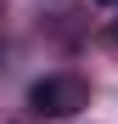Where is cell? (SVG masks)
Returning a JSON list of instances; mask_svg holds the SVG:
<instances>
[{
	"instance_id": "obj_1",
	"label": "cell",
	"mask_w": 118,
	"mask_h": 124,
	"mask_svg": "<svg viewBox=\"0 0 118 124\" xmlns=\"http://www.w3.org/2000/svg\"><path fill=\"white\" fill-rule=\"evenodd\" d=\"M28 107L39 118H73L79 107H90V85L79 73H45V79H34Z\"/></svg>"
},
{
	"instance_id": "obj_2",
	"label": "cell",
	"mask_w": 118,
	"mask_h": 124,
	"mask_svg": "<svg viewBox=\"0 0 118 124\" xmlns=\"http://www.w3.org/2000/svg\"><path fill=\"white\" fill-rule=\"evenodd\" d=\"M112 45H118V17H112Z\"/></svg>"
},
{
	"instance_id": "obj_3",
	"label": "cell",
	"mask_w": 118,
	"mask_h": 124,
	"mask_svg": "<svg viewBox=\"0 0 118 124\" xmlns=\"http://www.w3.org/2000/svg\"><path fill=\"white\" fill-rule=\"evenodd\" d=\"M96 6H118V0H96Z\"/></svg>"
}]
</instances>
